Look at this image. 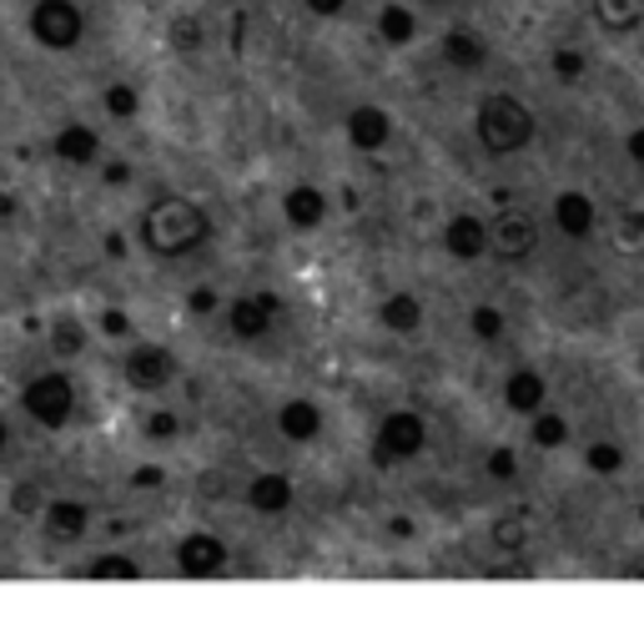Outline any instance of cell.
<instances>
[{"label": "cell", "mask_w": 644, "mask_h": 625, "mask_svg": "<svg viewBox=\"0 0 644 625\" xmlns=\"http://www.w3.org/2000/svg\"><path fill=\"white\" fill-rule=\"evenodd\" d=\"M136 238H142V248L156 263H182V258L202 253L212 242V212L202 202L182 198V192H162V198H152L142 208Z\"/></svg>", "instance_id": "cell-1"}, {"label": "cell", "mask_w": 644, "mask_h": 625, "mask_svg": "<svg viewBox=\"0 0 644 625\" xmlns=\"http://www.w3.org/2000/svg\"><path fill=\"white\" fill-rule=\"evenodd\" d=\"M473 142L489 157H519L539 142V117L529 101H519L513 91H489L473 107Z\"/></svg>", "instance_id": "cell-2"}, {"label": "cell", "mask_w": 644, "mask_h": 625, "mask_svg": "<svg viewBox=\"0 0 644 625\" xmlns=\"http://www.w3.org/2000/svg\"><path fill=\"white\" fill-rule=\"evenodd\" d=\"M428 450V419L418 409H388L372 429L368 460L372 470H398V464H413Z\"/></svg>", "instance_id": "cell-3"}, {"label": "cell", "mask_w": 644, "mask_h": 625, "mask_svg": "<svg viewBox=\"0 0 644 625\" xmlns=\"http://www.w3.org/2000/svg\"><path fill=\"white\" fill-rule=\"evenodd\" d=\"M21 414L41 429H67L76 419V379L67 369H45L21 389Z\"/></svg>", "instance_id": "cell-4"}, {"label": "cell", "mask_w": 644, "mask_h": 625, "mask_svg": "<svg viewBox=\"0 0 644 625\" xmlns=\"http://www.w3.org/2000/svg\"><path fill=\"white\" fill-rule=\"evenodd\" d=\"M25 31L41 51H76L86 41V11H81L76 0H35L31 16H25Z\"/></svg>", "instance_id": "cell-5"}, {"label": "cell", "mask_w": 644, "mask_h": 625, "mask_svg": "<svg viewBox=\"0 0 644 625\" xmlns=\"http://www.w3.org/2000/svg\"><path fill=\"white\" fill-rule=\"evenodd\" d=\"M539 253V218L529 208H503L499 218H489V258H499L503 268H524Z\"/></svg>", "instance_id": "cell-6"}, {"label": "cell", "mask_w": 644, "mask_h": 625, "mask_svg": "<svg viewBox=\"0 0 644 625\" xmlns=\"http://www.w3.org/2000/svg\"><path fill=\"white\" fill-rule=\"evenodd\" d=\"M121 379H126L132 394H162L182 379V359L166 343H132L126 359H121Z\"/></svg>", "instance_id": "cell-7"}, {"label": "cell", "mask_w": 644, "mask_h": 625, "mask_svg": "<svg viewBox=\"0 0 644 625\" xmlns=\"http://www.w3.org/2000/svg\"><path fill=\"white\" fill-rule=\"evenodd\" d=\"M283 293L277 288H257V293H237L227 303V333L237 343H263L267 333L277 329V319H283Z\"/></svg>", "instance_id": "cell-8"}, {"label": "cell", "mask_w": 644, "mask_h": 625, "mask_svg": "<svg viewBox=\"0 0 644 625\" xmlns=\"http://www.w3.org/2000/svg\"><path fill=\"white\" fill-rule=\"evenodd\" d=\"M172 565L186 581H212V575H222L232 565V550H227V540L212 535V530H192V535H182L172 545Z\"/></svg>", "instance_id": "cell-9"}, {"label": "cell", "mask_w": 644, "mask_h": 625, "mask_svg": "<svg viewBox=\"0 0 644 625\" xmlns=\"http://www.w3.org/2000/svg\"><path fill=\"white\" fill-rule=\"evenodd\" d=\"M438 242H443V253L453 263H483L489 258V218H479V212H453L443 222V232H438Z\"/></svg>", "instance_id": "cell-10"}, {"label": "cell", "mask_w": 644, "mask_h": 625, "mask_svg": "<svg viewBox=\"0 0 644 625\" xmlns=\"http://www.w3.org/2000/svg\"><path fill=\"white\" fill-rule=\"evenodd\" d=\"M343 132H348V147L362 157L382 152V147L393 142V111L378 107V101H358V107L348 111V121H343Z\"/></svg>", "instance_id": "cell-11"}, {"label": "cell", "mask_w": 644, "mask_h": 625, "mask_svg": "<svg viewBox=\"0 0 644 625\" xmlns=\"http://www.w3.org/2000/svg\"><path fill=\"white\" fill-rule=\"evenodd\" d=\"M242 500H247L252 515L277 520L297 505V484H293V474H283V470H257L247 480V490H242Z\"/></svg>", "instance_id": "cell-12"}, {"label": "cell", "mask_w": 644, "mask_h": 625, "mask_svg": "<svg viewBox=\"0 0 644 625\" xmlns=\"http://www.w3.org/2000/svg\"><path fill=\"white\" fill-rule=\"evenodd\" d=\"M549 212H554V228L564 232L569 242H590L594 232H600V208H594V198L584 187H564Z\"/></svg>", "instance_id": "cell-13"}, {"label": "cell", "mask_w": 644, "mask_h": 625, "mask_svg": "<svg viewBox=\"0 0 644 625\" xmlns=\"http://www.w3.org/2000/svg\"><path fill=\"white\" fill-rule=\"evenodd\" d=\"M328 212H333V202L317 182H293L283 192V222L293 232H317L323 222H328Z\"/></svg>", "instance_id": "cell-14"}, {"label": "cell", "mask_w": 644, "mask_h": 625, "mask_svg": "<svg viewBox=\"0 0 644 625\" xmlns=\"http://www.w3.org/2000/svg\"><path fill=\"white\" fill-rule=\"evenodd\" d=\"M323 429H328V419H323V404H317V399L297 394V399H283V404H277V434H283L287 444H317Z\"/></svg>", "instance_id": "cell-15"}, {"label": "cell", "mask_w": 644, "mask_h": 625, "mask_svg": "<svg viewBox=\"0 0 644 625\" xmlns=\"http://www.w3.org/2000/svg\"><path fill=\"white\" fill-rule=\"evenodd\" d=\"M489 41H483L479 31H469V26H448L443 36H438V61H443L448 71H483L489 67Z\"/></svg>", "instance_id": "cell-16"}, {"label": "cell", "mask_w": 644, "mask_h": 625, "mask_svg": "<svg viewBox=\"0 0 644 625\" xmlns=\"http://www.w3.org/2000/svg\"><path fill=\"white\" fill-rule=\"evenodd\" d=\"M549 404V379L539 369H513L509 379H503V409L509 414H524V419H534L539 409Z\"/></svg>", "instance_id": "cell-17"}, {"label": "cell", "mask_w": 644, "mask_h": 625, "mask_svg": "<svg viewBox=\"0 0 644 625\" xmlns=\"http://www.w3.org/2000/svg\"><path fill=\"white\" fill-rule=\"evenodd\" d=\"M41 525H45V535H51V540L71 545V540H81L91 530V505H86V500H71V494H61V500H45Z\"/></svg>", "instance_id": "cell-18"}, {"label": "cell", "mask_w": 644, "mask_h": 625, "mask_svg": "<svg viewBox=\"0 0 644 625\" xmlns=\"http://www.w3.org/2000/svg\"><path fill=\"white\" fill-rule=\"evenodd\" d=\"M51 157H55V162H67V167L101 162V132H96V127H86V121H67V127L51 137Z\"/></svg>", "instance_id": "cell-19"}, {"label": "cell", "mask_w": 644, "mask_h": 625, "mask_svg": "<svg viewBox=\"0 0 644 625\" xmlns=\"http://www.w3.org/2000/svg\"><path fill=\"white\" fill-rule=\"evenodd\" d=\"M372 31H378V41L388 46V51H403V46L418 41V16L413 6H403V0H388V6H378V21H372Z\"/></svg>", "instance_id": "cell-20"}, {"label": "cell", "mask_w": 644, "mask_h": 625, "mask_svg": "<svg viewBox=\"0 0 644 625\" xmlns=\"http://www.w3.org/2000/svg\"><path fill=\"white\" fill-rule=\"evenodd\" d=\"M378 323H382L388 333H403V339H408V333H418V329H423V298L408 293V288L388 293V298L378 303Z\"/></svg>", "instance_id": "cell-21"}, {"label": "cell", "mask_w": 644, "mask_h": 625, "mask_svg": "<svg viewBox=\"0 0 644 625\" xmlns=\"http://www.w3.org/2000/svg\"><path fill=\"white\" fill-rule=\"evenodd\" d=\"M590 11L610 36H630L644 26V0H590Z\"/></svg>", "instance_id": "cell-22"}, {"label": "cell", "mask_w": 644, "mask_h": 625, "mask_svg": "<svg viewBox=\"0 0 644 625\" xmlns=\"http://www.w3.org/2000/svg\"><path fill=\"white\" fill-rule=\"evenodd\" d=\"M81 575H91V581H142V560H132L126 550H101L81 565Z\"/></svg>", "instance_id": "cell-23"}, {"label": "cell", "mask_w": 644, "mask_h": 625, "mask_svg": "<svg viewBox=\"0 0 644 625\" xmlns=\"http://www.w3.org/2000/svg\"><path fill=\"white\" fill-rule=\"evenodd\" d=\"M86 343H91L86 323H81V319H71V313H61V319L51 323V333H45V349H51L61 363H67V359H76V353H86Z\"/></svg>", "instance_id": "cell-24"}, {"label": "cell", "mask_w": 644, "mask_h": 625, "mask_svg": "<svg viewBox=\"0 0 644 625\" xmlns=\"http://www.w3.org/2000/svg\"><path fill=\"white\" fill-rule=\"evenodd\" d=\"M469 333L483 343V349H499L509 339V313L499 303H473L469 308Z\"/></svg>", "instance_id": "cell-25"}, {"label": "cell", "mask_w": 644, "mask_h": 625, "mask_svg": "<svg viewBox=\"0 0 644 625\" xmlns=\"http://www.w3.org/2000/svg\"><path fill=\"white\" fill-rule=\"evenodd\" d=\"M569 434H574V424H569L564 414H554V409H539V414L529 419V440H534V450H544V454L564 450Z\"/></svg>", "instance_id": "cell-26"}, {"label": "cell", "mask_w": 644, "mask_h": 625, "mask_svg": "<svg viewBox=\"0 0 644 625\" xmlns=\"http://www.w3.org/2000/svg\"><path fill=\"white\" fill-rule=\"evenodd\" d=\"M166 41H172V51L197 56L202 46H207V26H202L192 11H182V16H172V26H166Z\"/></svg>", "instance_id": "cell-27"}, {"label": "cell", "mask_w": 644, "mask_h": 625, "mask_svg": "<svg viewBox=\"0 0 644 625\" xmlns=\"http://www.w3.org/2000/svg\"><path fill=\"white\" fill-rule=\"evenodd\" d=\"M101 107H106V117H116V121H136L142 117V91H136L132 81H111V87L101 91Z\"/></svg>", "instance_id": "cell-28"}, {"label": "cell", "mask_w": 644, "mask_h": 625, "mask_svg": "<svg viewBox=\"0 0 644 625\" xmlns=\"http://www.w3.org/2000/svg\"><path fill=\"white\" fill-rule=\"evenodd\" d=\"M624 464H630V454H624V444H614V440H594L590 450H584V470L604 474V480H614Z\"/></svg>", "instance_id": "cell-29"}, {"label": "cell", "mask_w": 644, "mask_h": 625, "mask_svg": "<svg viewBox=\"0 0 644 625\" xmlns=\"http://www.w3.org/2000/svg\"><path fill=\"white\" fill-rule=\"evenodd\" d=\"M489 540L493 550H503V555H519V550L529 545V520L524 515H503L489 525Z\"/></svg>", "instance_id": "cell-30"}, {"label": "cell", "mask_w": 644, "mask_h": 625, "mask_svg": "<svg viewBox=\"0 0 644 625\" xmlns=\"http://www.w3.org/2000/svg\"><path fill=\"white\" fill-rule=\"evenodd\" d=\"M549 67H554V77L564 81V87H579V81H584V71H590V56L579 51V46H554Z\"/></svg>", "instance_id": "cell-31"}, {"label": "cell", "mask_w": 644, "mask_h": 625, "mask_svg": "<svg viewBox=\"0 0 644 625\" xmlns=\"http://www.w3.org/2000/svg\"><path fill=\"white\" fill-rule=\"evenodd\" d=\"M182 414H172V409H152V414L142 419V440H152V444H172V440H182Z\"/></svg>", "instance_id": "cell-32"}, {"label": "cell", "mask_w": 644, "mask_h": 625, "mask_svg": "<svg viewBox=\"0 0 644 625\" xmlns=\"http://www.w3.org/2000/svg\"><path fill=\"white\" fill-rule=\"evenodd\" d=\"M483 474L499 484H513L519 480V450H513V444H493V450L483 454Z\"/></svg>", "instance_id": "cell-33"}, {"label": "cell", "mask_w": 644, "mask_h": 625, "mask_svg": "<svg viewBox=\"0 0 644 625\" xmlns=\"http://www.w3.org/2000/svg\"><path fill=\"white\" fill-rule=\"evenodd\" d=\"M217 308H222V293L212 283H197L192 293H186V313H192V319H212Z\"/></svg>", "instance_id": "cell-34"}, {"label": "cell", "mask_w": 644, "mask_h": 625, "mask_svg": "<svg viewBox=\"0 0 644 625\" xmlns=\"http://www.w3.org/2000/svg\"><path fill=\"white\" fill-rule=\"evenodd\" d=\"M11 510H16V515H41V510H45L41 484H31V480L16 484V490H11Z\"/></svg>", "instance_id": "cell-35"}, {"label": "cell", "mask_w": 644, "mask_h": 625, "mask_svg": "<svg viewBox=\"0 0 644 625\" xmlns=\"http://www.w3.org/2000/svg\"><path fill=\"white\" fill-rule=\"evenodd\" d=\"M614 238H620V248H640V242H644V212L640 208L624 212L620 228H614Z\"/></svg>", "instance_id": "cell-36"}, {"label": "cell", "mask_w": 644, "mask_h": 625, "mask_svg": "<svg viewBox=\"0 0 644 625\" xmlns=\"http://www.w3.org/2000/svg\"><path fill=\"white\" fill-rule=\"evenodd\" d=\"M101 333H106V339H126V333H132V319H126L121 308H106V313H101Z\"/></svg>", "instance_id": "cell-37"}, {"label": "cell", "mask_w": 644, "mask_h": 625, "mask_svg": "<svg viewBox=\"0 0 644 625\" xmlns=\"http://www.w3.org/2000/svg\"><path fill=\"white\" fill-rule=\"evenodd\" d=\"M303 6H307V16H317V21H338L352 0H303Z\"/></svg>", "instance_id": "cell-38"}, {"label": "cell", "mask_w": 644, "mask_h": 625, "mask_svg": "<svg viewBox=\"0 0 644 625\" xmlns=\"http://www.w3.org/2000/svg\"><path fill=\"white\" fill-rule=\"evenodd\" d=\"M162 484H166L162 464H142V470H132V490H162Z\"/></svg>", "instance_id": "cell-39"}, {"label": "cell", "mask_w": 644, "mask_h": 625, "mask_svg": "<svg viewBox=\"0 0 644 625\" xmlns=\"http://www.w3.org/2000/svg\"><path fill=\"white\" fill-rule=\"evenodd\" d=\"M101 182L121 192V187H132V167H126V162H106V167H101Z\"/></svg>", "instance_id": "cell-40"}, {"label": "cell", "mask_w": 644, "mask_h": 625, "mask_svg": "<svg viewBox=\"0 0 644 625\" xmlns=\"http://www.w3.org/2000/svg\"><path fill=\"white\" fill-rule=\"evenodd\" d=\"M101 253H106L111 263H126V238H121V232H106V238H101Z\"/></svg>", "instance_id": "cell-41"}, {"label": "cell", "mask_w": 644, "mask_h": 625, "mask_svg": "<svg viewBox=\"0 0 644 625\" xmlns=\"http://www.w3.org/2000/svg\"><path fill=\"white\" fill-rule=\"evenodd\" d=\"M624 152H630L634 167H644V127H634V132L624 137Z\"/></svg>", "instance_id": "cell-42"}, {"label": "cell", "mask_w": 644, "mask_h": 625, "mask_svg": "<svg viewBox=\"0 0 644 625\" xmlns=\"http://www.w3.org/2000/svg\"><path fill=\"white\" fill-rule=\"evenodd\" d=\"M21 218V198H11V192H0V222Z\"/></svg>", "instance_id": "cell-43"}, {"label": "cell", "mask_w": 644, "mask_h": 625, "mask_svg": "<svg viewBox=\"0 0 644 625\" xmlns=\"http://www.w3.org/2000/svg\"><path fill=\"white\" fill-rule=\"evenodd\" d=\"M388 530H393V535H413V520H403V515H398V520H388Z\"/></svg>", "instance_id": "cell-44"}, {"label": "cell", "mask_w": 644, "mask_h": 625, "mask_svg": "<svg viewBox=\"0 0 644 625\" xmlns=\"http://www.w3.org/2000/svg\"><path fill=\"white\" fill-rule=\"evenodd\" d=\"M11 444V424H6V414H0V450Z\"/></svg>", "instance_id": "cell-45"}, {"label": "cell", "mask_w": 644, "mask_h": 625, "mask_svg": "<svg viewBox=\"0 0 644 625\" xmlns=\"http://www.w3.org/2000/svg\"><path fill=\"white\" fill-rule=\"evenodd\" d=\"M423 6H453V0H423Z\"/></svg>", "instance_id": "cell-46"}, {"label": "cell", "mask_w": 644, "mask_h": 625, "mask_svg": "<svg viewBox=\"0 0 644 625\" xmlns=\"http://www.w3.org/2000/svg\"><path fill=\"white\" fill-rule=\"evenodd\" d=\"M640 520H644V510H640Z\"/></svg>", "instance_id": "cell-47"}]
</instances>
